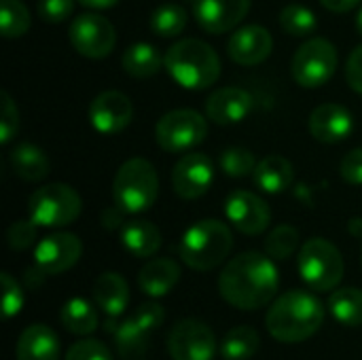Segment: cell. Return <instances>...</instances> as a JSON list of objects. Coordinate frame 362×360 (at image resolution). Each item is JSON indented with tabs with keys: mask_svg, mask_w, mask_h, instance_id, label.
Segmentation results:
<instances>
[{
	"mask_svg": "<svg viewBox=\"0 0 362 360\" xmlns=\"http://www.w3.org/2000/svg\"><path fill=\"white\" fill-rule=\"evenodd\" d=\"M280 286V274L269 255L255 250L231 259L218 276L221 297L238 310H259L272 303Z\"/></svg>",
	"mask_w": 362,
	"mask_h": 360,
	"instance_id": "1",
	"label": "cell"
},
{
	"mask_svg": "<svg viewBox=\"0 0 362 360\" xmlns=\"http://www.w3.org/2000/svg\"><path fill=\"white\" fill-rule=\"evenodd\" d=\"M325 323V308L320 299L305 291H288L274 299L265 327L269 335L282 344H299L318 333Z\"/></svg>",
	"mask_w": 362,
	"mask_h": 360,
	"instance_id": "2",
	"label": "cell"
},
{
	"mask_svg": "<svg viewBox=\"0 0 362 360\" xmlns=\"http://www.w3.org/2000/svg\"><path fill=\"white\" fill-rule=\"evenodd\" d=\"M168 74L185 89L212 87L221 76V57L199 38H182L165 51Z\"/></svg>",
	"mask_w": 362,
	"mask_h": 360,
	"instance_id": "3",
	"label": "cell"
},
{
	"mask_svg": "<svg viewBox=\"0 0 362 360\" xmlns=\"http://www.w3.org/2000/svg\"><path fill=\"white\" fill-rule=\"evenodd\" d=\"M233 248V236L221 221L206 219L191 225L180 240V257L195 272L218 267Z\"/></svg>",
	"mask_w": 362,
	"mask_h": 360,
	"instance_id": "4",
	"label": "cell"
},
{
	"mask_svg": "<svg viewBox=\"0 0 362 360\" xmlns=\"http://www.w3.org/2000/svg\"><path fill=\"white\" fill-rule=\"evenodd\" d=\"M159 193L157 170L142 157L127 159L115 174L112 199L125 214H138L148 210Z\"/></svg>",
	"mask_w": 362,
	"mask_h": 360,
	"instance_id": "5",
	"label": "cell"
},
{
	"mask_svg": "<svg viewBox=\"0 0 362 360\" xmlns=\"http://www.w3.org/2000/svg\"><path fill=\"white\" fill-rule=\"evenodd\" d=\"M299 276L316 293H329L344 280V257L325 238L308 240L299 250Z\"/></svg>",
	"mask_w": 362,
	"mask_h": 360,
	"instance_id": "6",
	"label": "cell"
},
{
	"mask_svg": "<svg viewBox=\"0 0 362 360\" xmlns=\"http://www.w3.org/2000/svg\"><path fill=\"white\" fill-rule=\"evenodd\" d=\"M81 210V195L64 182L45 185L36 189L28 199L30 219L38 227H66L78 219Z\"/></svg>",
	"mask_w": 362,
	"mask_h": 360,
	"instance_id": "7",
	"label": "cell"
},
{
	"mask_svg": "<svg viewBox=\"0 0 362 360\" xmlns=\"http://www.w3.org/2000/svg\"><path fill=\"white\" fill-rule=\"evenodd\" d=\"M337 70V49L327 38H308L291 62V72L297 85L318 89L333 79Z\"/></svg>",
	"mask_w": 362,
	"mask_h": 360,
	"instance_id": "8",
	"label": "cell"
},
{
	"mask_svg": "<svg viewBox=\"0 0 362 360\" xmlns=\"http://www.w3.org/2000/svg\"><path fill=\"white\" fill-rule=\"evenodd\" d=\"M208 125L204 117L191 108H180L163 115L155 125L157 144L165 153H187L204 142Z\"/></svg>",
	"mask_w": 362,
	"mask_h": 360,
	"instance_id": "9",
	"label": "cell"
},
{
	"mask_svg": "<svg viewBox=\"0 0 362 360\" xmlns=\"http://www.w3.org/2000/svg\"><path fill=\"white\" fill-rule=\"evenodd\" d=\"M72 47L89 59H102L108 57L117 45V30L115 25L95 13H83L76 19H72L68 30Z\"/></svg>",
	"mask_w": 362,
	"mask_h": 360,
	"instance_id": "10",
	"label": "cell"
},
{
	"mask_svg": "<svg viewBox=\"0 0 362 360\" xmlns=\"http://www.w3.org/2000/svg\"><path fill=\"white\" fill-rule=\"evenodd\" d=\"M216 350L214 331L195 318L178 320L168 335V354L172 360H212Z\"/></svg>",
	"mask_w": 362,
	"mask_h": 360,
	"instance_id": "11",
	"label": "cell"
},
{
	"mask_svg": "<svg viewBox=\"0 0 362 360\" xmlns=\"http://www.w3.org/2000/svg\"><path fill=\"white\" fill-rule=\"evenodd\" d=\"M83 255V242L68 231H57L42 238L34 248V265L47 276H57L72 269Z\"/></svg>",
	"mask_w": 362,
	"mask_h": 360,
	"instance_id": "12",
	"label": "cell"
},
{
	"mask_svg": "<svg viewBox=\"0 0 362 360\" xmlns=\"http://www.w3.org/2000/svg\"><path fill=\"white\" fill-rule=\"evenodd\" d=\"M214 182V163L204 153H189L172 170V187L180 199L204 197Z\"/></svg>",
	"mask_w": 362,
	"mask_h": 360,
	"instance_id": "13",
	"label": "cell"
},
{
	"mask_svg": "<svg viewBox=\"0 0 362 360\" xmlns=\"http://www.w3.org/2000/svg\"><path fill=\"white\" fill-rule=\"evenodd\" d=\"M225 214L229 223L246 236H259L272 223L267 202L250 191H233L225 202Z\"/></svg>",
	"mask_w": 362,
	"mask_h": 360,
	"instance_id": "14",
	"label": "cell"
},
{
	"mask_svg": "<svg viewBox=\"0 0 362 360\" xmlns=\"http://www.w3.org/2000/svg\"><path fill=\"white\" fill-rule=\"evenodd\" d=\"M250 11V0H193L197 25L210 34H225L238 28Z\"/></svg>",
	"mask_w": 362,
	"mask_h": 360,
	"instance_id": "15",
	"label": "cell"
},
{
	"mask_svg": "<svg viewBox=\"0 0 362 360\" xmlns=\"http://www.w3.org/2000/svg\"><path fill=\"white\" fill-rule=\"evenodd\" d=\"M134 119V104L121 91H102L89 104V121L100 134H119Z\"/></svg>",
	"mask_w": 362,
	"mask_h": 360,
	"instance_id": "16",
	"label": "cell"
},
{
	"mask_svg": "<svg viewBox=\"0 0 362 360\" xmlns=\"http://www.w3.org/2000/svg\"><path fill=\"white\" fill-rule=\"evenodd\" d=\"M354 132V117L341 104H320L310 115V134L325 144H337L352 136Z\"/></svg>",
	"mask_w": 362,
	"mask_h": 360,
	"instance_id": "17",
	"label": "cell"
},
{
	"mask_svg": "<svg viewBox=\"0 0 362 360\" xmlns=\"http://www.w3.org/2000/svg\"><path fill=\"white\" fill-rule=\"evenodd\" d=\"M274 38L263 25H244L227 42L229 57L240 66H257L272 55Z\"/></svg>",
	"mask_w": 362,
	"mask_h": 360,
	"instance_id": "18",
	"label": "cell"
},
{
	"mask_svg": "<svg viewBox=\"0 0 362 360\" xmlns=\"http://www.w3.org/2000/svg\"><path fill=\"white\" fill-rule=\"evenodd\" d=\"M255 110V98L240 87L214 91L206 102V115L216 125H238Z\"/></svg>",
	"mask_w": 362,
	"mask_h": 360,
	"instance_id": "19",
	"label": "cell"
},
{
	"mask_svg": "<svg viewBox=\"0 0 362 360\" xmlns=\"http://www.w3.org/2000/svg\"><path fill=\"white\" fill-rule=\"evenodd\" d=\"M59 339L53 329L45 325H30L21 331L15 359L17 360H59Z\"/></svg>",
	"mask_w": 362,
	"mask_h": 360,
	"instance_id": "20",
	"label": "cell"
},
{
	"mask_svg": "<svg viewBox=\"0 0 362 360\" xmlns=\"http://www.w3.org/2000/svg\"><path fill=\"white\" fill-rule=\"evenodd\" d=\"M180 280V265L174 259H153L138 274V286L148 297L168 295Z\"/></svg>",
	"mask_w": 362,
	"mask_h": 360,
	"instance_id": "21",
	"label": "cell"
},
{
	"mask_svg": "<svg viewBox=\"0 0 362 360\" xmlns=\"http://www.w3.org/2000/svg\"><path fill=\"white\" fill-rule=\"evenodd\" d=\"M93 299L108 318H119L129 303V286L123 276L106 272L93 284Z\"/></svg>",
	"mask_w": 362,
	"mask_h": 360,
	"instance_id": "22",
	"label": "cell"
},
{
	"mask_svg": "<svg viewBox=\"0 0 362 360\" xmlns=\"http://www.w3.org/2000/svg\"><path fill=\"white\" fill-rule=\"evenodd\" d=\"M293 176H295V170L286 157L267 155L265 159H261L257 163L252 180H255L259 191L269 193V195H278L293 185Z\"/></svg>",
	"mask_w": 362,
	"mask_h": 360,
	"instance_id": "23",
	"label": "cell"
},
{
	"mask_svg": "<svg viewBox=\"0 0 362 360\" xmlns=\"http://www.w3.org/2000/svg\"><path fill=\"white\" fill-rule=\"evenodd\" d=\"M121 244L129 255L148 259L161 248V231L151 221H127L121 227Z\"/></svg>",
	"mask_w": 362,
	"mask_h": 360,
	"instance_id": "24",
	"label": "cell"
},
{
	"mask_svg": "<svg viewBox=\"0 0 362 360\" xmlns=\"http://www.w3.org/2000/svg\"><path fill=\"white\" fill-rule=\"evenodd\" d=\"M11 168L21 180L38 182L42 178H47L51 163H49V157L45 155L42 149H38L30 142H23L11 151Z\"/></svg>",
	"mask_w": 362,
	"mask_h": 360,
	"instance_id": "25",
	"label": "cell"
},
{
	"mask_svg": "<svg viewBox=\"0 0 362 360\" xmlns=\"http://www.w3.org/2000/svg\"><path fill=\"white\" fill-rule=\"evenodd\" d=\"M163 59L165 57H161L157 47L148 42H136L125 49L121 57V66L134 79H148V76H155L161 70V66H165Z\"/></svg>",
	"mask_w": 362,
	"mask_h": 360,
	"instance_id": "26",
	"label": "cell"
},
{
	"mask_svg": "<svg viewBox=\"0 0 362 360\" xmlns=\"http://www.w3.org/2000/svg\"><path fill=\"white\" fill-rule=\"evenodd\" d=\"M59 318H62L64 329L72 335H78V337H87V335L95 333V329L100 325L95 308L83 297L68 299L62 306Z\"/></svg>",
	"mask_w": 362,
	"mask_h": 360,
	"instance_id": "27",
	"label": "cell"
},
{
	"mask_svg": "<svg viewBox=\"0 0 362 360\" xmlns=\"http://www.w3.org/2000/svg\"><path fill=\"white\" fill-rule=\"evenodd\" d=\"M112 342L121 359H140L146 354L148 333L134 320V316H129L112 329Z\"/></svg>",
	"mask_w": 362,
	"mask_h": 360,
	"instance_id": "28",
	"label": "cell"
},
{
	"mask_svg": "<svg viewBox=\"0 0 362 360\" xmlns=\"http://www.w3.org/2000/svg\"><path fill=\"white\" fill-rule=\"evenodd\" d=\"M331 316L346 327L362 325V291L361 289H339L329 297Z\"/></svg>",
	"mask_w": 362,
	"mask_h": 360,
	"instance_id": "29",
	"label": "cell"
},
{
	"mask_svg": "<svg viewBox=\"0 0 362 360\" xmlns=\"http://www.w3.org/2000/svg\"><path fill=\"white\" fill-rule=\"evenodd\" d=\"M261 337L252 327H235L221 342V356L225 360H248L257 354Z\"/></svg>",
	"mask_w": 362,
	"mask_h": 360,
	"instance_id": "30",
	"label": "cell"
},
{
	"mask_svg": "<svg viewBox=\"0 0 362 360\" xmlns=\"http://www.w3.org/2000/svg\"><path fill=\"white\" fill-rule=\"evenodd\" d=\"M187 28V11L180 4H161L151 13V30L159 38H174Z\"/></svg>",
	"mask_w": 362,
	"mask_h": 360,
	"instance_id": "31",
	"label": "cell"
},
{
	"mask_svg": "<svg viewBox=\"0 0 362 360\" xmlns=\"http://www.w3.org/2000/svg\"><path fill=\"white\" fill-rule=\"evenodd\" d=\"M32 17L28 6L21 0H2L0 2V28L2 36L13 40L21 38L30 30Z\"/></svg>",
	"mask_w": 362,
	"mask_h": 360,
	"instance_id": "32",
	"label": "cell"
},
{
	"mask_svg": "<svg viewBox=\"0 0 362 360\" xmlns=\"http://www.w3.org/2000/svg\"><path fill=\"white\" fill-rule=\"evenodd\" d=\"M280 25L282 30L288 34V36H295V38H305V36H312L316 32V15L308 8V6H301V4H286L282 11H280Z\"/></svg>",
	"mask_w": 362,
	"mask_h": 360,
	"instance_id": "33",
	"label": "cell"
},
{
	"mask_svg": "<svg viewBox=\"0 0 362 360\" xmlns=\"http://www.w3.org/2000/svg\"><path fill=\"white\" fill-rule=\"evenodd\" d=\"M299 231L293 225H280L267 236L265 252L276 261H284L295 255V250L299 248Z\"/></svg>",
	"mask_w": 362,
	"mask_h": 360,
	"instance_id": "34",
	"label": "cell"
},
{
	"mask_svg": "<svg viewBox=\"0 0 362 360\" xmlns=\"http://www.w3.org/2000/svg\"><path fill=\"white\" fill-rule=\"evenodd\" d=\"M221 170L229 176V178H246L250 174H255L257 170V159L255 155L248 151V149H242V146H233V149H227L221 159Z\"/></svg>",
	"mask_w": 362,
	"mask_h": 360,
	"instance_id": "35",
	"label": "cell"
},
{
	"mask_svg": "<svg viewBox=\"0 0 362 360\" xmlns=\"http://www.w3.org/2000/svg\"><path fill=\"white\" fill-rule=\"evenodd\" d=\"M0 282H2V314L6 320H11L23 308V293H21V286L17 284V280L8 274H2Z\"/></svg>",
	"mask_w": 362,
	"mask_h": 360,
	"instance_id": "36",
	"label": "cell"
},
{
	"mask_svg": "<svg viewBox=\"0 0 362 360\" xmlns=\"http://www.w3.org/2000/svg\"><path fill=\"white\" fill-rule=\"evenodd\" d=\"M2 100V115H0V142L6 144L15 138L19 129V110L13 102V98L6 91H0Z\"/></svg>",
	"mask_w": 362,
	"mask_h": 360,
	"instance_id": "37",
	"label": "cell"
},
{
	"mask_svg": "<svg viewBox=\"0 0 362 360\" xmlns=\"http://www.w3.org/2000/svg\"><path fill=\"white\" fill-rule=\"evenodd\" d=\"M36 223L32 219L28 221H15L8 231H6V242L11 246V250H25L30 246H34L36 242Z\"/></svg>",
	"mask_w": 362,
	"mask_h": 360,
	"instance_id": "38",
	"label": "cell"
},
{
	"mask_svg": "<svg viewBox=\"0 0 362 360\" xmlns=\"http://www.w3.org/2000/svg\"><path fill=\"white\" fill-rule=\"evenodd\" d=\"M64 360H112V352L98 339H81L70 346Z\"/></svg>",
	"mask_w": 362,
	"mask_h": 360,
	"instance_id": "39",
	"label": "cell"
},
{
	"mask_svg": "<svg viewBox=\"0 0 362 360\" xmlns=\"http://www.w3.org/2000/svg\"><path fill=\"white\" fill-rule=\"evenodd\" d=\"M134 320H136L146 333H151V331H155V329H159V327L163 325V320H165V310H163V306L157 303V301H146V303H142V306L136 308Z\"/></svg>",
	"mask_w": 362,
	"mask_h": 360,
	"instance_id": "40",
	"label": "cell"
},
{
	"mask_svg": "<svg viewBox=\"0 0 362 360\" xmlns=\"http://www.w3.org/2000/svg\"><path fill=\"white\" fill-rule=\"evenodd\" d=\"M74 11V0H38V17L47 23H62Z\"/></svg>",
	"mask_w": 362,
	"mask_h": 360,
	"instance_id": "41",
	"label": "cell"
},
{
	"mask_svg": "<svg viewBox=\"0 0 362 360\" xmlns=\"http://www.w3.org/2000/svg\"><path fill=\"white\" fill-rule=\"evenodd\" d=\"M339 174L348 185H362V149H354L344 155L339 163Z\"/></svg>",
	"mask_w": 362,
	"mask_h": 360,
	"instance_id": "42",
	"label": "cell"
},
{
	"mask_svg": "<svg viewBox=\"0 0 362 360\" xmlns=\"http://www.w3.org/2000/svg\"><path fill=\"white\" fill-rule=\"evenodd\" d=\"M346 81L348 85L362 95V45L356 47L346 64Z\"/></svg>",
	"mask_w": 362,
	"mask_h": 360,
	"instance_id": "43",
	"label": "cell"
},
{
	"mask_svg": "<svg viewBox=\"0 0 362 360\" xmlns=\"http://www.w3.org/2000/svg\"><path fill=\"white\" fill-rule=\"evenodd\" d=\"M123 210L119 208V206H115V208H108V210H104L102 212V225L106 227V229H119V227H123L125 223H123Z\"/></svg>",
	"mask_w": 362,
	"mask_h": 360,
	"instance_id": "44",
	"label": "cell"
},
{
	"mask_svg": "<svg viewBox=\"0 0 362 360\" xmlns=\"http://www.w3.org/2000/svg\"><path fill=\"white\" fill-rule=\"evenodd\" d=\"M320 2L325 8H329L333 13H348L361 4V0H320Z\"/></svg>",
	"mask_w": 362,
	"mask_h": 360,
	"instance_id": "45",
	"label": "cell"
},
{
	"mask_svg": "<svg viewBox=\"0 0 362 360\" xmlns=\"http://www.w3.org/2000/svg\"><path fill=\"white\" fill-rule=\"evenodd\" d=\"M76 2H81L83 6H89V8H110L119 0H76Z\"/></svg>",
	"mask_w": 362,
	"mask_h": 360,
	"instance_id": "46",
	"label": "cell"
},
{
	"mask_svg": "<svg viewBox=\"0 0 362 360\" xmlns=\"http://www.w3.org/2000/svg\"><path fill=\"white\" fill-rule=\"evenodd\" d=\"M350 233H352V236H362L361 219H354V221H350Z\"/></svg>",
	"mask_w": 362,
	"mask_h": 360,
	"instance_id": "47",
	"label": "cell"
},
{
	"mask_svg": "<svg viewBox=\"0 0 362 360\" xmlns=\"http://www.w3.org/2000/svg\"><path fill=\"white\" fill-rule=\"evenodd\" d=\"M356 30H358V34L362 36V4L361 8H358V13H356Z\"/></svg>",
	"mask_w": 362,
	"mask_h": 360,
	"instance_id": "48",
	"label": "cell"
}]
</instances>
